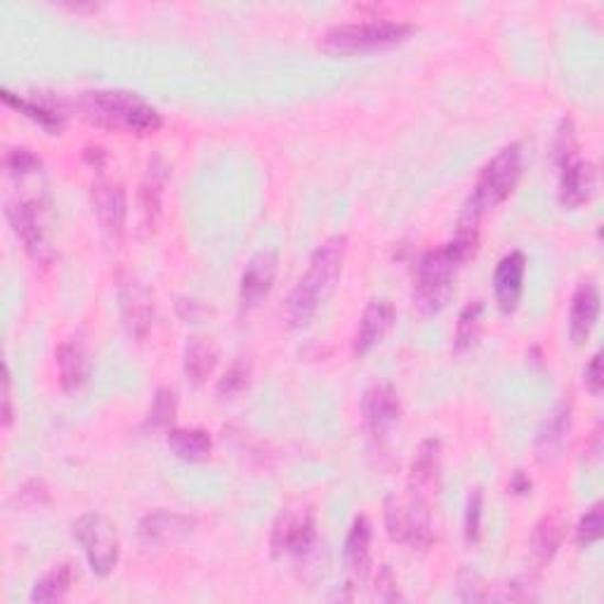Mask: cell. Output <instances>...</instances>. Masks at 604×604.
<instances>
[{
  "label": "cell",
  "instance_id": "obj_34",
  "mask_svg": "<svg viewBox=\"0 0 604 604\" xmlns=\"http://www.w3.org/2000/svg\"><path fill=\"white\" fill-rule=\"evenodd\" d=\"M552 156L558 166H564L567 161L576 158V135H574V125H571L569 119H564L558 130V138H554V144H552Z\"/></svg>",
  "mask_w": 604,
  "mask_h": 604
},
{
  "label": "cell",
  "instance_id": "obj_15",
  "mask_svg": "<svg viewBox=\"0 0 604 604\" xmlns=\"http://www.w3.org/2000/svg\"><path fill=\"white\" fill-rule=\"evenodd\" d=\"M196 529V517L175 513V510H156L144 515L140 521V541L144 546H168L189 536Z\"/></svg>",
  "mask_w": 604,
  "mask_h": 604
},
{
  "label": "cell",
  "instance_id": "obj_27",
  "mask_svg": "<svg viewBox=\"0 0 604 604\" xmlns=\"http://www.w3.org/2000/svg\"><path fill=\"white\" fill-rule=\"evenodd\" d=\"M371 538H373V531H371L369 519L356 517L345 541V564L352 574H359V576L366 574L369 558H371Z\"/></svg>",
  "mask_w": 604,
  "mask_h": 604
},
{
  "label": "cell",
  "instance_id": "obj_3",
  "mask_svg": "<svg viewBox=\"0 0 604 604\" xmlns=\"http://www.w3.org/2000/svg\"><path fill=\"white\" fill-rule=\"evenodd\" d=\"M78 107L90 123L117 133L154 135L163 125L161 111L128 90H88L80 95Z\"/></svg>",
  "mask_w": 604,
  "mask_h": 604
},
{
  "label": "cell",
  "instance_id": "obj_4",
  "mask_svg": "<svg viewBox=\"0 0 604 604\" xmlns=\"http://www.w3.org/2000/svg\"><path fill=\"white\" fill-rule=\"evenodd\" d=\"M521 177V144L513 142L486 163L472 189L461 222L480 227V220L488 210L503 204L515 191Z\"/></svg>",
  "mask_w": 604,
  "mask_h": 604
},
{
  "label": "cell",
  "instance_id": "obj_9",
  "mask_svg": "<svg viewBox=\"0 0 604 604\" xmlns=\"http://www.w3.org/2000/svg\"><path fill=\"white\" fill-rule=\"evenodd\" d=\"M121 319L130 336L144 338L154 323V293L138 274L119 270L117 274Z\"/></svg>",
  "mask_w": 604,
  "mask_h": 604
},
{
  "label": "cell",
  "instance_id": "obj_22",
  "mask_svg": "<svg viewBox=\"0 0 604 604\" xmlns=\"http://www.w3.org/2000/svg\"><path fill=\"white\" fill-rule=\"evenodd\" d=\"M57 366H59V383L67 392H76L86 383L88 375V348L80 333L67 338L57 350Z\"/></svg>",
  "mask_w": 604,
  "mask_h": 604
},
{
  "label": "cell",
  "instance_id": "obj_6",
  "mask_svg": "<svg viewBox=\"0 0 604 604\" xmlns=\"http://www.w3.org/2000/svg\"><path fill=\"white\" fill-rule=\"evenodd\" d=\"M385 527L392 541L411 546L414 550H426L432 546V515L430 501L409 496V501H397L389 496L385 501Z\"/></svg>",
  "mask_w": 604,
  "mask_h": 604
},
{
  "label": "cell",
  "instance_id": "obj_32",
  "mask_svg": "<svg viewBox=\"0 0 604 604\" xmlns=\"http://www.w3.org/2000/svg\"><path fill=\"white\" fill-rule=\"evenodd\" d=\"M602 531H604V513H602V503H595L591 510H587L579 527H576V543L581 548H591L595 546L600 538H602Z\"/></svg>",
  "mask_w": 604,
  "mask_h": 604
},
{
  "label": "cell",
  "instance_id": "obj_14",
  "mask_svg": "<svg viewBox=\"0 0 604 604\" xmlns=\"http://www.w3.org/2000/svg\"><path fill=\"white\" fill-rule=\"evenodd\" d=\"M442 477V442L430 437L422 439L409 470V496L430 501Z\"/></svg>",
  "mask_w": 604,
  "mask_h": 604
},
{
  "label": "cell",
  "instance_id": "obj_26",
  "mask_svg": "<svg viewBox=\"0 0 604 604\" xmlns=\"http://www.w3.org/2000/svg\"><path fill=\"white\" fill-rule=\"evenodd\" d=\"M168 447L177 459L196 463L208 459L210 449H213V439H210L206 430L199 428H173L168 432Z\"/></svg>",
  "mask_w": 604,
  "mask_h": 604
},
{
  "label": "cell",
  "instance_id": "obj_38",
  "mask_svg": "<svg viewBox=\"0 0 604 604\" xmlns=\"http://www.w3.org/2000/svg\"><path fill=\"white\" fill-rule=\"evenodd\" d=\"M12 422V375L10 366H3V426L10 428Z\"/></svg>",
  "mask_w": 604,
  "mask_h": 604
},
{
  "label": "cell",
  "instance_id": "obj_11",
  "mask_svg": "<svg viewBox=\"0 0 604 604\" xmlns=\"http://www.w3.org/2000/svg\"><path fill=\"white\" fill-rule=\"evenodd\" d=\"M90 196H92V208H95L97 220H100L102 232L111 241H121L125 234V218H128V201H125L123 185L100 175L92 183Z\"/></svg>",
  "mask_w": 604,
  "mask_h": 604
},
{
  "label": "cell",
  "instance_id": "obj_24",
  "mask_svg": "<svg viewBox=\"0 0 604 604\" xmlns=\"http://www.w3.org/2000/svg\"><path fill=\"white\" fill-rule=\"evenodd\" d=\"M218 366V348L213 338L191 336L185 345V375L194 385H201Z\"/></svg>",
  "mask_w": 604,
  "mask_h": 604
},
{
  "label": "cell",
  "instance_id": "obj_2",
  "mask_svg": "<svg viewBox=\"0 0 604 604\" xmlns=\"http://www.w3.org/2000/svg\"><path fill=\"white\" fill-rule=\"evenodd\" d=\"M348 253V237H331L309 257L305 274L298 279L286 300V319L290 329H305L317 315L319 303L323 300L340 276L342 263Z\"/></svg>",
  "mask_w": 604,
  "mask_h": 604
},
{
  "label": "cell",
  "instance_id": "obj_35",
  "mask_svg": "<svg viewBox=\"0 0 604 604\" xmlns=\"http://www.w3.org/2000/svg\"><path fill=\"white\" fill-rule=\"evenodd\" d=\"M482 492L475 488L468 498V508H465V538L468 541H477L480 531H482Z\"/></svg>",
  "mask_w": 604,
  "mask_h": 604
},
{
  "label": "cell",
  "instance_id": "obj_1",
  "mask_svg": "<svg viewBox=\"0 0 604 604\" xmlns=\"http://www.w3.org/2000/svg\"><path fill=\"white\" fill-rule=\"evenodd\" d=\"M477 239L480 227L459 222V232H455L453 241L420 257L414 282V307L418 315H437L449 303L455 272L461 270L465 260L475 255Z\"/></svg>",
  "mask_w": 604,
  "mask_h": 604
},
{
  "label": "cell",
  "instance_id": "obj_30",
  "mask_svg": "<svg viewBox=\"0 0 604 604\" xmlns=\"http://www.w3.org/2000/svg\"><path fill=\"white\" fill-rule=\"evenodd\" d=\"M175 414H177V395H175V389L161 387L156 392L152 406H150V414H146V426L154 428V430L171 428L173 420H175Z\"/></svg>",
  "mask_w": 604,
  "mask_h": 604
},
{
  "label": "cell",
  "instance_id": "obj_7",
  "mask_svg": "<svg viewBox=\"0 0 604 604\" xmlns=\"http://www.w3.org/2000/svg\"><path fill=\"white\" fill-rule=\"evenodd\" d=\"M74 536L86 552V560L97 576H109L119 564L121 543L117 527L105 515L88 513L74 521Z\"/></svg>",
  "mask_w": 604,
  "mask_h": 604
},
{
  "label": "cell",
  "instance_id": "obj_31",
  "mask_svg": "<svg viewBox=\"0 0 604 604\" xmlns=\"http://www.w3.org/2000/svg\"><path fill=\"white\" fill-rule=\"evenodd\" d=\"M249 383H251V364L246 359H239V362H234L230 369H227V373L220 378L218 395L222 399H232L241 395V392L249 387Z\"/></svg>",
  "mask_w": 604,
  "mask_h": 604
},
{
  "label": "cell",
  "instance_id": "obj_12",
  "mask_svg": "<svg viewBox=\"0 0 604 604\" xmlns=\"http://www.w3.org/2000/svg\"><path fill=\"white\" fill-rule=\"evenodd\" d=\"M276 272H279V257L274 251H260L249 260L239 284V300L243 309H253L270 296Z\"/></svg>",
  "mask_w": 604,
  "mask_h": 604
},
{
  "label": "cell",
  "instance_id": "obj_33",
  "mask_svg": "<svg viewBox=\"0 0 604 604\" xmlns=\"http://www.w3.org/2000/svg\"><path fill=\"white\" fill-rule=\"evenodd\" d=\"M6 168L20 177L34 175L41 171V158L31 150H26V146H14V150L6 154Z\"/></svg>",
  "mask_w": 604,
  "mask_h": 604
},
{
  "label": "cell",
  "instance_id": "obj_20",
  "mask_svg": "<svg viewBox=\"0 0 604 604\" xmlns=\"http://www.w3.org/2000/svg\"><path fill=\"white\" fill-rule=\"evenodd\" d=\"M600 317V293L593 282H583L571 296L569 307V336L574 345H585Z\"/></svg>",
  "mask_w": 604,
  "mask_h": 604
},
{
  "label": "cell",
  "instance_id": "obj_5",
  "mask_svg": "<svg viewBox=\"0 0 604 604\" xmlns=\"http://www.w3.org/2000/svg\"><path fill=\"white\" fill-rule=\"evenodd\" d=\"M414 31L409 22H395V20H371V22H352V24H338L329 29V34L323 36L326 51L331 53H366V51H381V47H389L399 41H404Z\"/></svg>",
  "mask_w": 604,
  "mask_h": 604
},
{
  "label": "cell",
  "instance_id": "obj_37",
  "mask_svg": "<svg viewBox=\"0 0 604 604\" xmlns=\"http://www.w3.org/2000/svg\"><path fill=\"white\" fill-rule=\"evenodd\" d=\"M583 383L587 389H591V395H595V397L602 395L604 378H602V354L600 352H595L591 356V362H587V366L583 371Z\"/></svg>",
  "mask_w": 604,
  "mask_h": 604
},
{
  "label": "cell",
  "instance_id": "obj_21",
  "mask_svg": "<svg viewBox=\"0 0 604 604\" xmlns=\"http://www.w3.org/2000/svg\"><path fill=\"white\" fill-rule=\"evenodd\" d=\"M392 321H395V305H392L387 298L371 300L369 307L364 309L362 321H359V329L354 336V354L362 356L371 352L378 342L385 338L389 331Z\"/></svg>",
  "mask_w": 604,
  "mask_h": 604
},
{
  "label": "cell",
  "instance_id": "obj_19",
  "mask_svg": "<svg viewBox=\"0 0 604 604\" xmlns=\"http://www.w3.org/2000/svg\"><path fill=\"white\" fill-rule=\"evenodd\" d=\"M171 177L168 163L161 156L150 158L144 171V179L140 185V213L144 220L146 230H154L163 213V194H166V185Z\"/></svg>",
  "mask_w": 604,
  "mask_h": 604
},
{
  "label": "cell",
  "instance_id": "obj_13",
  "mask_svg": "<svg viewBox=\"0 0 604 604\" xmlns=\"http://www.w3.org/2000/svg\"><path fill=\"white\" fill-rule=\"evenodd\" d=\"M364 420L373 437H385L392 428L397 426L402 416V402L397 389L389 383H373L366 387L362 397Z\"/></svg>",
  "mask_w": 604,
  "mask_h": 604
},
{
  "label": "cell",
  "instance_id": "obj_18",
  "mask_svg": "<svg viewBox=\"0 0 604 604\" xmlns=\"http://www.w3.org/2000/svg\"><path fill=\"white\" fill-rule=\"evenodd\" d=\"M597 171L591 161L571 158L560 166V201L564 208H579L593 199Z\"/></svg>",
  "mask_w": 604,
  "mask_h": 604
},
{
  "label": "cell",
  "instance_id": "obj_10",
  "mask_svg": "<svg viewBox=\"0 0 604 604\" xmlns=\"http://www.w3.org/2000/svg\"><path fill=\"white\" fill-rule=\"evenodd\" d=\"M6 216L12 224L14 234H18L24 243L26 253L36 260L41 265H47L55 257L53 243L47 239V232L41 220V206L39 201H20V204H8Z\"/></svg>",
  "mask_w": 604,
  "mask_h": 604
},
{
  "label": "cell",
  "instance_id": "obj_16",
  "mask_svg": "<svg viewBox=\"0 0 604 604\" xmlns=\"http://www.w3.org/2000/svg\"><path fill=\"white\" fill-rule=\"evenodd\" d=\"M571 430V404L567 399L558 402L543 418L536 435V459L541 463H552L564 451Z\"/></svg>",
  "mask_w": 604,
  "mask_h": 604
},
{
  "label": "cell",
  "instance_id": "obj_28",
  "mask_svg": "<svg viewBox=\"0 0 604 604\" xmlns=\"http://www.w3.org/2000/svg\"><path fill=\"white\" fill-rule=\"evenodd\" d=\"M74 579L76 574L72 562L57 564L55 569L47 571L41 581H36L34 591H31V602H59L72 591Z\"/></svg>",
  "mask_w": 604,
  "mask_h": 604
},
{
  "label": "cell",
  "instance_id": "obj_25",
  "mask_svg": "<svg viewBox=\"0 0 604 604\" xmlns=\"http://www.w3.org/2000/svg\"><path fill=\"white\" fill-rule=\"evenodd\" d=\"M564 529H567V521L560 510H552L538 519V525L534 527V534H531V552L538 564H546L554 558V554H558L564 538Z\"/></svg>",
  "mask_w": 604,
  "mask_h": 604
},
{
  "label": "cell",
  "instance_id": "obj_8",
  "mask_svg": "<svg viewBox=\"0 0 604 604\" xmlns=\"http://www.w3.org/2000/svg\"><path fill=\"white\" fill-rule=\"evenodd\" d=\"M317 546L315 513L307 505L286 508L276 517L272 529L274 554H290V558H305Z\"/></svg>",
  "mask_w": 604,
  "mask_h": 604
},
{
  "label": "cell",
  "instance_id": "obj_17",
  "mask_svg": "<svg viewBox=\"0 0 604 604\" xmlns=\"http://www.w3.org/2000/svg\"><path fill=\"white\" fill-rule=\"evenodd\" d=\"M525 272H527V257L521 251L508 253L498 263L494 272V296L501 312L510 315L517 309L521 300V290H525Z\"/></svg>",
  "mask_w": 604,
  "mask_h": 604
},
{
  "label": "cell",
  "instance_id": "obj_39",
  "mask_svg": "<svg viewBox=\"0 0 604 604\" xmlns=\"http://www.w3.org/2000/svg\"><path fill=\"white\" fill-rule=\"evenodd\" d=\"M513 488L517 494H527L529 488H531V482L521 475V472H515V480H513Z\"/></svg>",
  "mask_w": 604,
  "mask_h": 604
},
{
  "label": "cell",
  "instance_id": "obj_23",
  "mask_svg": "<svg viewBox=\"0 0 604 604\" xmlns=\"http://www.w3.org/2000/svg\"><path fill=\"white\" fill-rule=\"evenodd\" d=\"M0 95H3V102L8 107L22 111L24 117L36 121L39 125H43L47 130V133H53V135H59V130L64 128V121H67V113H64L59 102H51V100H45V97H41V100L39 97L36 100H31V97H20V95L10 92L8 88Z\"/></svg>",
  "mask_w": 604,
  "mask_h": 604
},
{
  "label": "cell",
  "instance_id": "obj_29",
  "mask_svg": "<svg viewBox=\"0 0 604 604\" xmlns=\"http://www.w3.org/2000/svg\"><path fill=\"white\" fill-rule=\"evenodd\" d=\"M482 315H484L482 300H472L461 309L459 323H455V338H453L455 352H465L475 345L482 333Z\"/></svg>",
  "mask_w": 604,
  "mask_h": 604
},
{
  "label": "cell",
  "instance_id": "obj_36",
  "mask_svg": "<svg viewBox=\"0 0 604 604\" xmlns=\"http://www.w3.org/2000/svg\"><path fill=\"white\" fill-rule=\"evenodd\" d=\"M375 597H378L381 602L404 600V595L399 591V583H397L395 574H392V569L387 564H383L378 569V576H375Z\"/></svg>",
  "mask_w": 604,
  "mask_h": 604
}]
</instances>
